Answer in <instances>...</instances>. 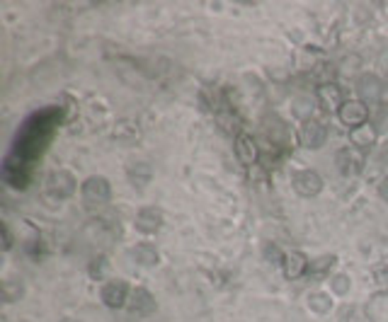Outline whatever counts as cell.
Masks as SVG:
<instances>
[{
    "label": "cell",
    "instance_id": "ba28073f",
    "mask_svg": "<svg viewBox=\"0 0 388 322\" xmlns=\"http://www.w3.org/2000/svg\"><path fill=\"white\" fill-rule=\"evenodd\" d=\"M236 155H238V160H241L243 165L255 167V165H258V160H260L258 141H255L250 133H238V138H236Z\"/></svg>",
    "mask_w": 388,
    "mask_h": 322
},
{
    "label": "cell",
    "instance_id": "d6986e66",
    "mask_svg": "<svg viewBox=\"0 0 388 322\" xmlns=\"http://www.w3.org/2000/svg\"><path fill=\"white\" fill-rule=\"evenodd\" d=\"M262 254H265V259L270 264H284V254L282 250H279V245H275V242H265V247H262Z\"/></svg>",
    "mask_w": 388,
    "mask_h": 322
},
{
    "label": "cell",
    "instance_id": "603a6c76",
    "mask_svg": "<svg viewBox=\"0 0 388 322\" xmlns=\"http://www.w3.org/2000/svg\"><path fill=\"white\" fill-rule=\"evenodd\" d=\"M3 247H5V250H10V247H13V235H10V228L5 223H3Z\"/></svg>",
    "mask_w": 388,
    "mask_h": 322
},
{
    "label": "cell",
    "instance_id": "8992f818",
    "mask_svg": "<svg viewBox=\"0 0 388 322\" xmlns=\"http://www.w3.org/2000/svg\"><path fill=\"white\" fill-rule=\"evenodd\" d=\"M299 138H301V143H304L306 148L318 150L325 141H328V129H325V124L316 121V119H308V121H304V126H301Z\"/></svg>",
    "mask_w": 388,
    "mask_h": 322
},
{
    "label": "cell",
    "instance_id": "9c48e42d",
    "mask_svg": "<svg viewBox=\"0 0 388 322\" xmlns=\"http://www.w3.org/2000/svg\"><path fill=\"white\" fill-rule=\"evenodd\" d=\"M136 230H141L144 235H153L163 228V211L156 206H146L136 213Z\"/></svg>",
    "mask_w": 388,
    "mask_h": 322
},
{
    "label": "cell",
    "instance_id": "3957f363",
    "mask_svg": "<svg viewBox=\"0 0 388 322\" xmlns=\"http://www.w3.org/2000/svg\"><path fill=\"white\" fill-rule=\"evenodd\" d=\"M335 165H338L340 174H345V177H355V174L362 172V167H364L362 150H357V148H340L338 153H335Z\"/></svg>",
    "mask_w": 388,
    "mask_h": 322
},
{
    "label": "cell",
    "instance_id": "44dd1931",
    "mask_svg": "<svg viewBox=\"0 0 388 322\" xmlns=\"http://www.w3.org/2000/svg\"><path fill=\"white\" fill-rule=\"evenodd\" d=\"M340 322H367V318H364V313L359 308H345Z\"/></svg>",
    "mask_w": 388,
    "mask_h": 322
},
{
    "label": "cell",
    "instance_id": "2e32d148",
    "mask_svg": "<svg viewBox=\"0 0 388 322\" xmlns=\"http://www.w3.org/2000/svg\"><path fill=\"white\" fill-rule=\"evenodd\" d=\"M139 126H136L134 121H117V126H114V138L117 141H122V143H131V141H136L139 138Z\"/></svg>",
    "mask_w": 388,
    "mask_h": 322
},
{
    "label": "cell",
    "instance_id": "e0dca14e",
    "mask_svg": "<svg viewBox=\"0 0 388 322\" xmlns=\"http://www.w3.org/2000/svg\"><path fill=\"white\" fill-rule=\"evenodd\" d=\"M308 308L318 315H325L333 308V298H330L328 293H311V296H308Z\"/></svg>",
    "mask_w": 388,
    "mask_h": 322
},
{
    "label": "cell",
    "instance_id": "d4e9b609",
    "mask_svg": "<svg viewBox=\"0 0 388 322\" xmlns=\"http://www.w3.org/2000/svg\"><path fill=\"white\" fill-rule=\"evenodd\" d=\"M61 322H81V320H76V318H64Z\"/></svg>",
    "mask_w": 388,
    "mask_h": 322
},
{
    "label": "cell",
    "instance_id": "7a4b0ae2",
    "mask_svg": "<svg viewBox=\"0 0 388 322\" xmlns=\"http://www.w3.org/2000/svg\"><path fill=\"white\" fill-rule=\"evenodd\" d=\"M338 117H340V121L352 131V129H357V126H362V124H367L369 109H367V105H364L362 100H345V105L340 107Z\"/></svg>",
    "mask_w": 388,
    "mask_h": 322
},
{
    "label": "cell",
    "instance_id": "30bf717a",
    "mask_svg": "<svg viewBox=\"0 0 388 322\" xmlns=\"http://www.w3.org/2000/svg\"><path fill=\"white\" fill-rule=\"evenodd\" d=\"M316 100H318V105H321L325 112H340V107L345 105V100H342V90L335 83L318 85Z\"/></svg>",
    "mask_w": 388,
    "mask_h": 322
},
{
    "label": "cell",
    "instance_id": "5bb4252c",
    "mask_svg": "<svg viewBox=\"0 0 388 322\" xmlns=\"http://www.w3.org/2000/svg\"><path fill=\"white\" fill-rule=\"evenodd\" d=\"M376 138H379V131H376L374 124H362V126L352 129L350 131V141L357 150H369L374 148Z\"/></svg>",
    "mask_w": 388,
    "mask_h": 322
},
{
    "label": "cell",
    "instance_id": "5b68a950",
    "mask_svg": "<svg viewBox=\"0 0 388 322\" xmlns=\"http://www.w3.org/2000/svg\"><path fill=\"white\" fill-rule=\"evenodd\" d=\"M47 191L54 199H68L76 191V179H73L71 172H64V169L51 172L47 179Z\"/></svg>",
    "mask_w": 388,
    "mask_h": 322
},
{
    "label": "cell",
    "instance_id": "ffe728a7",
    "mask_svg": "<svg viewBox=\"0 0 388 322\" xmlns=\"http://www.w3.org/2000/svg\"><path fill=\"white\" fill-rule=\"evenodd\" d=\"M330 284H333V291L338 293V296H345V293H350V288H352L350 276H345V274H335L333 279H330Z\"/></svg>",
    "mask_w": 388,
    "mask_h": 322
},
{
    "label": "cell",
    "instance_id": "7402d4cb",
    "mask_svg": "<svg viewBox=\"0 0 388 322\" xmlns=\"http://www.w3.org/2000/svg\"><path fill=\"white\" fill-rule=\"evenodd\" d=\"M384 301H386V296H374V301H372V305H369V310H367L369 318H379V315H381V305H384Z\"/></svg>",
    "mask_w": 388,
    "mask_h": 322
},
{
    "label": "cell",
    "instance_id": "6da1fadb",
    "mask_svg": "<svg viewBox=\"0 0 388 322\" xmlns=\"http://www.w3.org/2000/svg\"><path fill=\"white\" fill-rule=\"evenodd\" d=\"M81 196H83L85 206H90V208L105 206V203L110 201V196H112V186H110V182H107L105 177H100V174H93V177H88L83 182Z\"/></svg>",
    "mask_w": 388,
    "mask_h": 322
},
{
    "label": "cell",
    "instance_id": "277c9868",
    "mask_svg": "<svg viewBox=\"0 0 388 322\" xmlns=\"http://www.w3.org/2000/svg\"><path fill=\"white\" fill-rule=\"evenodd\" d=\"M291 182H294L296 194H301V196H316V194H321V189H323V177L316 172V169H301V172L294 174Z\"/></svg>",
    "mask_w": 388,
    "mask_h": 322
},
{
    "label": "cell",
    "instance_id": "9a60e30c",
    "mask_svg": "<svg viewBox=\"0 0 388 322\" xmlns=\"http://www.w3.org/2000/svg\"><path fill=\"white\" fill-rule=\"evenodd\" d=\"M131 257H134L136 264H141V267H156L158 262H161V254L153 245H136L134 250H131Z\"/></svg>",
    "mask_w": 388,
    "mask_h": 322
},
{
    "label": "cell",
    "instance_id": "8fae6325",
    "mask_svg": "<svg viewBox=\"0 0 388 322\" xmlns=\"http://www.w3.org/2000/svg\"><path fill=\"white\" fill-rule=\"evenodd\" d=\"M127 305H129L131 315H136V318H146V315H151L153 310H156V298H153L146 288H136V291H131Z\"/></svg>",
    "mask_w": 388,
    "mask_h": 322
},
{
    "label": "cell",
    "instance_id": "52a82bcc",
    "mask_svg": "<svg viewBox=\"0 0 388 322\" xmlns=\"http://www.w3.org/2000/svg\"><path fill=\"white\" fill-rule=\"evenodd\" d=\"M129 286L124 284V281H107L105 286H102V291H100V298H102V303L107 305V308H124V305L129 303Z\"/></svg>",
    "mask_w": 388,
    "mask_h": 322
},
{
    "label": "cell",
    "instance_id": "7c38bea8",
    "mask_svg": "<svg viewBox=\"0 0 388 322\" xmlns=\"http://www.w3.org/2000/svg\"><path fill=\"white\" fill-rule=\"evenodd\" d=\"M357 93L359 97H362L364 105H369V102H379L381 93H384V85H381V80L376 76H372V73H367V76H362L357 80Z\"/></svg>",
    "mask_w": 388,
    "mask_h": 322
},
{
    "label": "cell",
    "instance_id": "4fadbf2b",
    "mask_svg": "<svg viewBox=\"0 0 388 322\" xmlns=\"http://www.w3.org/2000/svg\"><path fill=\"white\" fill-rule=\"evenodd\" d=\"M308 259L304 252L299 250H291L287 252V257H284V274H287V279H301L304 274H308Z\"/></svg>",
    "mask_w": 388,
    "mask_h": 322
},
{
    "label": "cell",
    "instance_id": "ac0fdd59",
    "mask_svg": "<svg viewBox=\"0 0 388 322\" xmlns=\"http://www.w3.org/2000/svg\"><path fill=\"white\" fill-rule=\"evenodd\" d=\"M333 264H335L333 254H325V257H318V259H313V262L308 264V274H311V276H323V274H328V271L333 269Z\"/></svg>",
    "mask_w": 388,
    "mask_h": 322
},
{
    "label": "cell",
    "instance_id": "cb8c5ba5",
    "mask_svg": "<svg viewBox=\"0 0 388 322\" xmlns=\"http://www.w3.org/2000/svg\"><path fill=\"white\" fill-rule=\"evenodd\" d=\"M379 196H381L384 201H388V174L379 182Z\"/></svg>",
    "mask_w": 388,
    "mask_h": 322
}]
</instances>
